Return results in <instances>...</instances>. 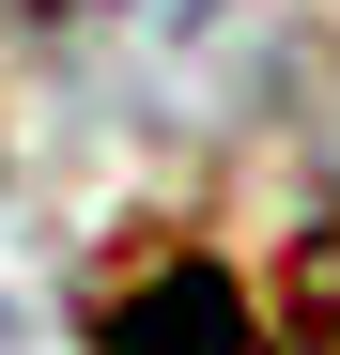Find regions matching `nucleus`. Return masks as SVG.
<instances>
[{
  "mask_svg": "<svg viewBox=\"0 0 340 355\" xmlns=\"http://www.w3.org/2000/svg\"><path fill=\"white\" fill-rule=\"evenodd\" d=\"M93 355H278V324L248 309V278H216L201 248H170V263H139L93 309Z\"/></svg>",
  "mask_w": 340,
  "mask_h": 355,
  "instance_id": "f257e3e1",
  "label": "nucleus"
}]
</instances>
